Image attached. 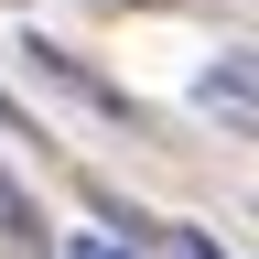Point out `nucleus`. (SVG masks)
Returning <instances> with one entry per match:
<instances>
[{
    "label": "nucleus",
    "instance_id": "1",
    "mask_svg": "<svg viewBox=\"0 0 259 259\" xmlns=\"http://www.w3.org/2000/svg\"><path fill=\"white\" fill-rule=\"evenodd\" d=\"M205 108H227V119H248V65H238V54H227L216 76H205Z\"/></svg>",
    "mask_w": 259,
    "mask_h": 259
},
{
    "label": "nucleus",
    "instance_id": "2",
    "mask_svg": "<svg viewBox=\"0 0 259 259\" xmlns=\"http://www.w3.org/2000/svg\"><path fill=\"white\" fill-rule=\"evenodd\" d=\"M65 259H130L119 238H76V248H65Z\"/></svg>",
    "mask_w": 259,
    "mask_h": 259
},
{
    "label": "nucleus",
    "instance_id": "3",
    "mask_svg": "<svg viewBox=\"0 0 259 259\" xmlns=\"http://www.w3.org/2000/svg\"><path fill=\"white\" fill-rule=\"evenodd\" d=\"M0 130H22V108H11V97H0Z\"/></svg>",
    "mask_w": 259,
    "mask_h": 259
}]
</instances>
